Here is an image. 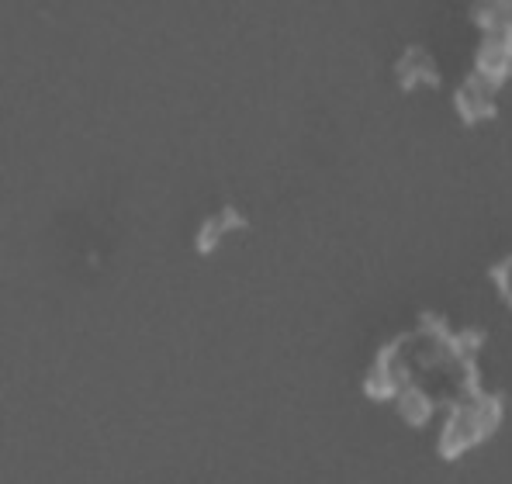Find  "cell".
Here are the masks:
<instances>
[{"mask_svg":"<svg viewBox=\"0 0 512 484\" xmlns=\"http://www.w3.org/2000/svg\"><path fill=\"white\" fill-rule=\"evenodd\" d=\"M398 80H402V87H416V83H440V73H436L433 66V56H429L426 49H409L402 56V63H398Z\"/></svg>","mask_w":512,"mask_h":484,"instance_id":"4","label":"cell"},{"mask_svg":"<svg viewBox=\"0 0 512 484\" xmlns=\"http://www.w3.org/2000/svg\"><path fill=\"white\" fill-rule=\"evenodd\" d=\"M492 426H495V408H488V402L464 405L461 412H454L447 433H443V450L447 453L464 450V446L478 443Z\"/></svg>","mask_w":512,"mask_h":484,"instance_id":"1","label":"cell"},{"mask_svg":"<svg viewBox=\"0 0 512 484\" xmlns=\"http://www.w3.org/2000/svg\"><path fill=\"white\" fill-rule=\"evenodd\" d=\"M492 281H495V287H499L502 301L512 305V256H506V260L495 263V267H492Z\"/></svg>","mask_w":512,"mask_h":484,"instance_id":"6","label":"cell"},{"mask_svg":"<svg viewBox=\"0 0 512 484\" xmlns=\"http://www.w3.org/2000/svg\"><path fill=\"white\" fill-rule=\"evenodd\" d=\"M495 87L485 83L478 73H471L468 83L457 90V111H461L464 121H485L495 115Z\"/></svg>","mask_w":512,"mask_h":484,"instance_id":"3","label":"cell"},{"mask_svg":"<svg viewBox=\"0 0 512 484\" xmlns=\"http://www.w3.org/2000/svg\"><path fill=\"white\" fill-rule=\"evenodd\" d=\"M474 73H478L485 83H492V87H499V83H506L512 77V32L509 28L485 32Z\"/></svg>","mask_w":512,"mask_h":484,"instance_id":"2","label":"cell"},{"mask_svg":"<svg viewBox=\"0 0 512 484\" xmlns=\"http://www.w3.org/2000/svg\"><path fill=\"white\" fill-rule=\"evenodd\" d=\"M239 225H243V215H239L236 208H222L215 218H208V222H205V229H201V236H198V246L201 249H215L218 239H222L225 232L239 229Z\"/></svg>","mask_w":512,"mask_h":484,"instance_id":"5","label":"cell"}]
</instances>
